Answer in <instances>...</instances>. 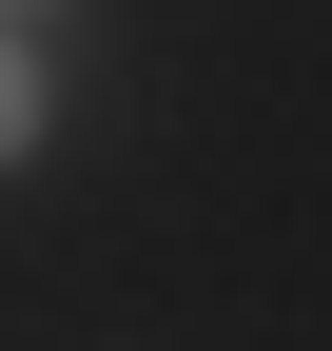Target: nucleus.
<instances>
[{
	"label": "nucleus",
	"instance_id": "nucleus-1",
	"mask_svg": "<svg viewBox=\"0 0 332 351\" xmlns=\"http://www.w3.org/2000/svg\"><path fill=\"white\" fill-rule=\"evenodd\" d=\"M0 156H39V59L0 39Z\"/></svg>",
	"mask_w": 332,
	"mask_h": 351
}]
</instances>
